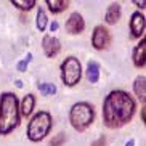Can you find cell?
Here are the masks:
<instances>
[{
    "mask_svg": "<svg viewBox=\"0 0 146 146\" xmlns=\"http://www.w3.org/2000/svg\"><path fill=\"white\" fill-rule=\"evenodd\" d=\"M135 114V101L127 92L114 90L104 98L103 103V119L106 127L120 129Z\"/></svg>",
    "mask_w": 146,
    "mask_h": 146,
    "instance_id": "cell-1",
    "label": "cell"
},
{
    "mask_svg": "<svg viewBox=\"0 0 146 146\" xmlns=\"http://www.w3.org/2000/svg\"><path fill=\"white\" fill-rule=\"evenodd\" d=\"M19 125V106L16 95L5 92L0 95V135H8Z\"/></svg>",
    "mask_w": 146,
    "mask_h": 146,
    "instance_id": "cell-2",
    "label": "cell"
},
{
    "mask_svg": "<svg viewBox=\"0 0 146 146\" xmlns=\"http://www.w3.org/2000/svg\"><path fill=\"white\" fill-rule=\"evenodd\" d=\"M95 119V111L93 106L90 103H85V101H80V103H76L71 111H69V120H71V125L77 132H84L85 129L90 127V124Z\"/></svg>",
    "mask_w": 146,
    "mask_h": 146,
    "instance_id": "cell-3",
    "label": "cell"
},
{
    "mask_svg": "<svg viewBox=\"0 0 146 146\" xmlns=\"http://www.w3.org/2000/svg\"><path fill=\"white\" fill-rule=\"evenodd\" d=\"M52 130V116L47 111L37 112L27 127V138L31 141H42Z\"/></svg>",
    "mask_w": 146,
    "mask_h": 146,
    "instance_id": "cell-4",
    "label": "cell"
},
{
    "mask_svg": "<svg viewBox=\"0 0 146 146\" xmlns=\"http://www.w3.org/2000/svg\"><path fill=\"white\" fill-rule=\"evenodd\" d=\"M82 77V66L80 61L76 56H68L61 63V80L68 87L77 85Z\"/></svg>",
    "mask_w": 146,
    "mask_h": 146,
    "instance_id": "cell-5",
    "label": "cell"
},
{
    "mask_svg": "<svg viewBox=\"0 0 146 146\" xmlns=\"http://www.w3.org/2000/svg\"><path fill=\"white\" fill-rule=\"evenodd\" d=\"M111 43V34L104 26H96L92 34V45L95 50H106Z\"/></svg>",
    "mask_w": 146,
    "mask_h": 146,
    "instance_id": "cell-6",
    "label": "cell"
},
{
    "mask_svg": "<svg viewBox=\"0 0 146 146\" xmlns=\"http://www.w3.org/2000/svg\"><path fill=\"white\" fill-rule=\"evenodd\" d=\"M145 15L141 11H135L130 18V31H132V37L138 39L145 34Z\"/></svg>",
    "mask_w": 146,
    "mask_h": 146,
    "instance_id": "cell-7",
    "label": "cell"
},
{
    "mask_svg": "<svg viewBox=\"0 0 146 146\" xmlns=\"http://www.w3.org/2000/svg\"><path fill=\"white\" fill-rule=\"evenodd\" d=\"M42 48H43V53L48 56V58H55L61 50V43L60 40L53 37V35H45L42 40Z\"/></svg>",
    "mask_w": 146,
    "mask_h": 146,
    "instance_id": "cell-8",
    "label": "cell"
},
{
    "mask_svg": "<svg viewBox=\"0 0 146 146\" xmlns=\"http://www.w3.org/2000/svg\"><path fill=\"white\" fill-rule=\"evenodd\" d=\"M85 29V21L80 13H72L66 21V31L69 34H80Z\"/></svg>",
    "mask_w": 146,
    "mask_h": 146,
    "instance_id": "cell-9",
    "label": "cell"
},
{
    "mask_svg": "<svg viewBox=\"0 0 146 146\" xmlns=\"http://www.w3.org/2000/svg\"><path fill=\"white\" fill-rule=\"evenodd\" d=\"M145 53H146V39H141V42L138 43L135 50H133V64L137 68H143L145 66Z\"/></svg>",
    "mask_w": 146,
    "mask_h": 146,
    "instance_id": "cell-10",
    "label": "cell"
},
{
    "mask_svg": "<svg viewBox=\"0 0 146 146\" xmlns=\"http://www.w3.org/2000/svg\"><path fill=\"white\" fill-rule=\"evenodd\" d=\"M120 15H122V10H120L119 3H111L106 10V23L108 24H116L117 21L120 19Z\"/></svg>",
    "mask_w": 146,
    "mask_h": 146,
    "instance_id": "cell-11",
    "label": "cell"
},
{
    "mask_svg": "<svg viewBox=\"0 0 146 146\" xmlns=\"http://www.w3.org/2000/svg\"><path fill=\"white\" fill-rule=\"evenodd\" d=\"M133 92L138 96V100L145 103V100H146V79H145V76H140V77L135 79V82H133Z\"/></svg>",
    "mask_w": 146,
    "mask_h": 146,
    "instance_id": "cell-12",
    "label": "cell"
},
{
    "mask_svg": "<svg viewBox=\"0 0 146 146\" xmlns=\"http://www.w3.org/2000/svg\"><path fill=\"white\" fill-rule=\"evenodd\" d=\"M34 104H35L34 95L27 93L26 96L23 98V101H21V106H19V114H23L24 117L31 116V112H32V109H34Z\"/></svg>",
    "mask_w": 146,
    "mask_h": 146,
    "instance_id": "cell-13",
    "label": "cell"
},
{
    "mask_svg": "<svg viewBox=\"0 0 146 146\" xmlns=\"http://www.w3.org/2000/svg\"><path fill=\"white\" fill-rule=\"evenodd\" d=\"M87 79H88L92 84H96V82L100 80V66H98V63L88 61V64H87Z\"/></svg>",
    "mask_w": 146,
    "mask_h": 146,
    "instance_id": "cell-14",
    "label": "cell"
},
{
    "mask_svg": "<svg viewBox=\"0 0 146 146\" xmlns=\"http://www.w3.org/2000/svg\"><path fill=\"white\" fill-rule=\"evenodd\" d=\"M52 13H61L69 7V0H45Z\"/></svg>",
    "mask_w": 146,
    "mask_h": 146,
    "instance_id": "cell-15",
    "label": "cell"
},
{
    "mask_svg": "<svg viewBox=\"0 0 146 146\" xmlns=\"http://www.w3.org/2000/svg\"><path fill=\"white\" fill-rule=\"evenodd\" d=\"M10 2H11L16 8L23 10V11H29V10H32L35 7V3H37V0H10Z\"/></svg>",
    "mask_w": 146,
    "mask_h": 146,
    "instance_id": "cell-16",
    "label": "cell"
},
{
    "mask_svg": "<svg viewBox=\"0 0 146 146\" xmlns=\"http://www.w3.org/2000/svg\"><path fill=\"white\" fill-rule=\"evenodd\" d=\"M47 24H48V18H47V13L43 8H39L37 11V19H35V26L39 31H45L47 29Z\"/></svg>",
    "mask_w": 146,
    "mask_h": 146,
    "instance_id": "cell-17",
    "label": "cell"
},
{
    "mask_svg": "<svg viewBox=\"0 0 146 146\" xmlns=\"http://www.w3.org/2000/svg\"><path fill=\"white\" fill-rule=\"evenodd\" d=\"M37 88H39V92L42 95H45V96L56 93V87L53 85V84H45V82H42V84H37Z\"/></svg>",
    "mask_w": 146,
    "mask_h": 146,
    "instance_id": "cell-18",
    "label": "cell"
},
{
    "mask_svg": "<svg viewBox=\"0 0 146 146\" xmlns=\"http://www.w3.org/2000/svg\"><path fill=\"white\" fill-rule=\"evenodd\" d=\"M31 60H32V55H31V53H27L26 60L19 61V63H18V66H16V69L19 71V72H26V69H27V66H29V61Z\"/></svg>",
    "mask_w": 146,
    "mask_h": 146,
    "instance_id": "cell-19",
    "label": "cell"
},
{
    "mask_svg": "<svg viewBox=\"0 0 146 146\" xmlns=\"http://www.w3.org/2000/svg\"><path fill=\"white\" fill-rule=\"evenodd\" d=\"M64 140H66L64 133H60V135H56V137L52 140V143H50V146H61L63 143H64Z\"/></svg>",
    "mask_w": 146,
    "mask_h": 146,
    "instance_id": "cell-20",
    "label": "cell"
},
{
    "mask_svg": "<svg viewBox=\"0 0 146 146\" xmlns=\"http://www.w3.org/2000/svg\"><path fill=\"white\" fill-rule=\"evenodd\" d=\"M104 145H106V138H104V137H100L96 141L92 143V146H104Z\"/></svg>",
    "mask_w": 146,
    "mask_h": 146,
    "instance_id": "cell-21",
    "label": "cell"
},
{
    "mask_svg": "<svg viewBox=\"0 0 146 146\" xmlns=\"http://www.w3.org/2000/svg\"><path fill=\"white\" fill-rule=\"evenodd\" d=\"M132 2L135 7H138V8H141V10L146 7V0H132Z\"/></svg>",
    "mask_w": 146,
    "mask_h": 146,
    "instance_id": "cell-22",
    "label": "cell"
},
{
    "mask_svg": "<svg viewBox=\"0 0 146 146\" xmlns=\"http://www.w3.org/2000/svg\"><path fill=\"white\" fill-rule=\"evenodd\" d=\"M58 27H60V24H58L56 21H52V24H50V31L55 32V31H58Z\"/></svg>",
    "mask_w": 146,
    "mask_h": 146,
    "instance_id": "cell-23",
    "label": "cell"
},
{
    "mask_svg": "<svg viewBox=\"0 0 146 146\" xmlns=\"http://www.w3.org/2000/svg\"><path fill=\"white\" fill-rule=\"evenodd\" d=\"M133 145H135V140H133V138H132V140H129V141L125 143V146H133Z\"/></svg>",
    "mask_w": 146,
    "mask_h": 146,
    "instance_id": "cell-24",
    "label": "cell"
},
{
    "mask_svg": "<svg viewBox=\"0 0 146 146\" xmlns=\"http://www.w3.org/2000/svg\"><path fill=\"white\" fill-rule=\"evenodd\" d=\"M16 87H18V88H21V87H23V82H21V80H16Z\"/></svg>",
    "mask_w": 146,
    "mask_h": 146,
    "instance_id": "cell-25",
    "label": "cell"
}]
</instances>
